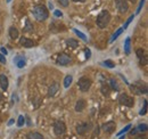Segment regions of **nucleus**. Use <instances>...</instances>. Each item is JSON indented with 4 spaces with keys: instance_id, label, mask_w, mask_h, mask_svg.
<instances>
[{
    "instance_id": "obj_41",
    "label": "nucleus",
    "mask_w": 148,
    "mask_h": 139,
    "mask_svg": "<svg viewBox=\"0 0 148 139\" xmlns=\"http://www.w3.org/2000/svg\"><path fill=\"white\" fill-rule=\"evenodd\" d=\"M13 123H14V120L12 119V120H9V122H8V125H12Z\"/></svg>"
},
{
    "instance_id": "obj_25",
    "label": "nucleus",
    "mask_w": 148,
    "mask_h": 139,
    "mask_svg": "<svg viewBox=\"0 0 148 139\" xmlns=\"http://www.w3.org/2000/svg\"><path fill=\"white\" fill-rule=\"evenodd\" d=\"M148 129L147 124L146 123H144V124H139L137 128H136V130H137V132H146Z\"/></svg>"
},
{
    "instance_id": "obj_1",
    "label": "nucleus",
    "mask_w": 148,
    "mask_h": 139,
    "mask_svg": "<svg viewBox=\"0 0 148 139\" xmlns=\"http://www.w3.org/2000/svg\"><path fill=\"white\" fill-rule=\"evenodd\" d=\"M32 15L34 16V18L38 22H45L47 18L49 17V12L47 9L46 6L43 5H38L34 6L32 9Z\"/></svg>"
},
{
    "instance_id": "obj_3",
    "label": "nucleus",
    "mask_w": 148,
    "mask_h": 139,
    "mask_svg": "<svg viewBox=\"0 0 148 139\" xmlns=\"http://www.w3.org/2000/svg\"><path fill=\"white\" fill-rule=\"evenodd\" d=\"M117 99H119V103L120 104L124 105L127 107H133V105H134L133 97H131V96L127 95V94H120Z\"/></svg>"
},
{
    "instance_id": "obj_4",
    "label": "nucleus",
    "mask_w": 148,
    "mask_h": 139,
    "mask_svg": "<svg viewBox=\"0 0 148 139\" xmlns=\"http://www.w3.org/2000/svg\"><path fill=\"white\" fill-rule=\"evenodd\" d=\"M91 80L89 79V78H87V76H82L80 80H79V88H80V90L82 91V92H86V91H88L90 87H91Z\"/></svg>"
},
{
    "instance_id": "obj_2",
    "label": "nucleus",
    "mask_w": 148,
    "mask_h": 139,
    "mask_svg": "<svg viewBox=\"0 0 148 139\" xmlns=\"http://www.w3.org/2000/svg\"><path fill=\"white\" fill-rule=\"evenodd\" d=\"M110 22H111V14H110V12L106 10V9L101 10V12L98 14L97 19H96V24H97V26L100 28V29H105V28L110 24Z\"/></svg>"
},
{
    "instance_id": "obj_14",
    "label": "nucleus",
    "mask_w": 148,
    "mask_h": 139,
    "mask_svg": "<svg viewBox=\"0 0 148 139\" xmlns=\"http://www.w3.org/2000/svg\"><path fill=\"white\" fill-rule=\"evenodd\" d=\"M86 106H87V103L84 99H79L76 102V105H75V112H79V113L82 112L86 108Z\"/></svg>"
},
{
    "instance_id": "obj_16",
    "label": "nucleus",
    "mask_w": 148,
    "mask_h": 139,
    "mask_svg": "<svg viewBox=\"0 0 148 139\" xmlns=\"http://www.w3.org/2000/svg\"><path fill=\"white\" fill-rule=\"evenodd\" d=\"M8 33H9V36H10L12 39H17L19 35L18 30H17L15 26H10L9 30H8Z\"/></svg>"
},
{
    "instance_id": "obj_13",
    "label": "nucleus",
    "mask_w": 148,
    "mask_h": 139,
    "mask_svg": "<svg viewBox=\"0 0 148 139\" xmlns=\"http://www.w3.org/2000/svg\"><path fill=\"white\" fill-rule=\"evenodd\" d=\"M58 89H59V85H58L57 82H54V83L49 87V89H48V96H49V97H54L56 94H57Z\"/></svg>"
},
{
    "instance_id": "obj_42",
    "label": "nucleus",
    "mask_w": 148,
    "mask_h": 139,
    "mask_svg": "<svg viewBox=\"0 0 148 139\" xmlns=\"http://www.w3.org/2000/svg\"><path fill=\"white\" fill-rule=\"evenodd\" d=\"M49 8H50V9H53V8H54V5H53V3H51V2H50V3H49Z\"/></svg>"
},
{
    "instance_id": "obj_29",
    "label": "nucleus",
    "mask_w": 148,
    "mask_h": 139,
    "mask_svg": "<svg viewBox=\"0 0 148 139\" xmlns=\"http://www.w3.org/2000/svg\"><path fill=\"white\" fill-rule=\"evenodd\" d=\"M130 88H131V91H132L134 95H141V92L139 91V89H138V87H137L136 85H132V86H130Z\"/></svg>"
},
{
    "instance_id": "obj_37",
    "label": "nucleus",
    "mask_w": 148,
    "mask_h": 139,
    "mask_svg": "<svg viewBox=\"0 0 148 139\" xmlns=\"http://www.w3.org/2000/svg\"><path fill=\"white\" fill-rule=\"evenodd\" d=\"M0 63L1 64H6L7 63V59H6V57L2 54H0Z\"/></svg>"
},
{
    "instance_id": "obj_40",
    "label": "nucleus",
    "mask_w": 148,
    "mask_h": 139,
    "mask_svg": "<svg viewBox=\"0 0 148 139\" xmlns=\"http://www.w3.org/2000/svg\"><path fill=\"white\" fill-rule=\"evenodd\" d=\"M72 1H74V2H84L86 0H72Z\"/></svg>"
},
{
    "instance_id": "obj_22",
    "label": "nucleus",
    "mask_w": 148,
    "mask_h": 139,
    "mask_svg": "<svg viewBox=\"0 0 148 139\" xmlns=\"http://www.w3.org/2000/svg\"><path fill=\"white\" fill-rule=\"evenodd\" d=\"M72 81H73V76L72 75H66L65 79H64V87L69 88L70 85L72 83Z\"/></svg>"
},
{
    "instance_id": "obj_20",
    "label": "nucleus",
    "mask_w": 148,
    "mask_h": 139,
    "mask_svg": "<svg viewBox=\"0 0 148 139\" xmlns=\"http://www.w3.org/2000/svg\"><path fill=\"white\" fill-rule=\"evenodd\" d=\"M27 139H43V136L41 135V133H39V132H29L27 133Z\"/></svg>"
},
{
    "instance_id": "obj_24",
    "label": "nucleus",
    "mask_w": 148,
    "mask_h": 139,
    "mask_svg": "<svg viewBox=\"0 0 148 139\" xmlns=\"http://www.w3.org/2000/svg\"><path fill=\"white\" fill-rule=\"evenodd\" d=\"M73 32H74V33H75L76 35H77V36H79L80 39H82L83 41H86V42L88 41V39H87V35L84 34V33H82L81 31H79V30H76V29H73Z\"/></svg>"
},
{
    "instance_id": "obj_44",
    "label": "nucleus",
    "mask_w": 148,
    "mask_h": 139,
    "mask_svg": "<svg viewBox=\"0 0 148 139\" xmlns=\"http://www.w3.org/2000/svg\"><path fill=\"white\" fill-rule=\"evenodd\" d=\"M130 2H132V3H134V2H136V0H130Z\"/></svg>"
},
{
    "instance_id": "obj_17",
    "label": "nucleus",
    "mask_w": 148,
    "mask_h": 139,
    "mask_svg": "<svg viewBox=\"0 0 148 139\" xmlns=\"http://www.w3.org/2000/svg\"><path fill=\"white\" fill-rule=\"evenodd\" d=\"M100 91H101V94H103L104 96H110V94H111V87H110V85L103 83V85H101V88H100Z\"/></svg>"
},
{
    "instance_id": "obj_43",
    "label": "nucleus",
    "mask_w": 148,
    "mask_h": 139,
    "mask_svg": "<svg viewBox=\"0 0 148 139\" xmlns=\"http://www.w3.org/2000/svg\"><path fill=\"white\" fill-rule=\"evenodd\" d=\"M2 98H3V97H2V94H1V92H0V102H1V100H2Z\"/></svg>"
},
{
    "instance_id": "obj_45",
    "label": "nucleus",
    "mask_w": 148,
    "mask_h": 139,
    "mask_svg": "<svg viewBox=\"0 0 148 139\" xmlns=\"http://www.w3.org/2000/svg\"><path fill=\"white\" fill-rule=\"evenodd\" d=\"M6 1H7V2H8V3H9V2H10V1H12V0H6Z\"/></svg>"
},
{
    "instance_id": "obj_19",
    "label": "nucleus",
    "mask_w": 148,
    "mask_h": 139,
    "mask_svg": "<svg viewBox=\"0 0 148 139\" xmlns=\"http://www.w3.org/2000/svg\"><path fill=\"white\" fill-rule=\"evenodd\" d=\"M124 52L127 55H130L131 52V39L130 38H127L124 41Z\"/></svg>"
},
{
    "instance_id": "obj_6",
    "label": "nucleus",
    "mask_w": 148,
    "mask_h": 139,
    "mask_svg": "<svg viewBox=\"0 0 148 139\" xmlns=\"http://www.w3.org/2000/svg\"><path fill=\"white\" fill-rule=\"evenodd\" d=\"M91 129H92V124H91L90 122H86V123H81V124H79V125L76 127V132H77L79 135L83 136V135H86L87 132L91 131Z\"/></svg>"
},
{
    "instance_id": "obj_27",
    "label": "nucleus",
    "mask_w": 148,
    "mask_h": 139,
    "mask_svg": "<svg viewBox=\"0 0 148 139\" xmlns=\"http://www.w3.org/2000/svg\"><path fill=\"white\" fill-rule=\"evenodd\" d=\"M103 64H104L106 67H110V69H113V67H115V64H114V62H113V61H110V59L105 61Z\"/></svg>"
},
{
    "instance_id": "obj_39",
    "label": "nucleus",
    "mask_w": 148,
    "mask_h": 139,
    "mask_svg": "<svg viewBox=\"0 0 148 139\" xmlns=\"http://www.w3.org/2000/svg\"><path fill=\"white\" fill-rule=\"evenodd\" d=\"M1 54L5 56V55H7V54H8V52H7V49H6V48H3V47H2V48H1Z\"/></svg>"
},
{
    "instance_id": "obj_18",
    "label": "nucleus",
    "mask_w": 148,
    "mask_h": 139,
    "mask_svg": "<svg viewBox=\"0 0 148 139\" xmlns=\"http://www.w3.org/2000/svg\"><path fill=\"white\" fill-rule=\"evenodd\" d=\"M23 31L24 32H31V31H33V24L31 23V21L29 18H26V21H25V25H24V30Z\"/></svg>"
},
{
    "instance_id": "obj_26",
    "label": "nucleus",
    "mask_w": 148,
    "mask_h": 139,
    "mask_svg": "<svg viewBox=\"0 0 148 139\" xmlns=\"http://www.w3.org/2000/svg\"><path fill=\"white\" fill-rule=\"evenodd\" d=\"M110 83H111V89L113 90H115V91H119L120 90V87H119V85H117V82L114 80V79H111V81H110Z\"/></svg>"
},
{
    "instance_id": "obj_36",
    "label": "nucleus",
    "mask_w": 148,
    "mask_h": 139,
    "mask_svg": "<svg viewBox=\"0 0 148 139\" xmlns=\"http://www.w3.org/2000/svg\"><path fill=\"white\" fill-rule=\"evenodd\" d=\"M54 15H55L56 17H62V16H63V13H62L60 10L56 9V10H54Z\"/></svg>"
},
{
    "instance_id": "obj_21",
    "label": "nucleus",
    "mask_w": 148,
    "mask_h": 139,
    "mask_svg": "<svg viewBox=\"0 0 148 139\" xmlns=\"http://www.w3.org/2000/svg\"><path fill=\"white\" fill-rule=\"evenodd\" d=\"M67 45L70 46V48H73V49H75V48H77V46H79V42L75 40V39H67Z\"/></svg>"
},
{
    "instance_id": "obj_34",
    "label": "nucleus",
    "mask_w": 148,
    "mask_h": 139,
    "mask_svg": "<svg viewBox=\"0 0 148 139\" xmlns=\"http://www.w3.org/2000/svg\"><path fill=\"white\" fill-rule=\"evenodd\" d=\"M130 129H131V124H128V125H127L125 128H123V129H122V130H121V131H120V132L117 133V136H121V135L125 133V132H127L128 130H130Z\"/></svg>"
},
{
    "instance_id": "obj_23",
    "label": "nucleus",
    "mask_w": 148,
    "mask_h": 139,
    "mask_svg": "<svg viewBox=\"0 0 148 139\" xmlns=\"http://www.w3.org/2000/svg\"><path fill=\"white\" fill-rule=\"evenodd\" d=\"M122 32H123V29H122V28H120L119 30H116V32H115L114 34L112 35L111 41H110V42H114V41H115V40H116V39H117V38H119L120 35L122 34Z\"/></svg>"
},
{
    "instance_id": "obj_8",
    "label": "nucleus",
    "mask_w": 148,
    "mask_h": 139,
    "mask_svg": "<svg viewBox=\"0 0 148 139\" xmlns=\"http://www.w3.org/2000/svg\"><path fill=\"white\" fill-rule=\"evenodd\" d=\"M71 63V57L66 54H60L58 55L57 57V64L58 65H62V66H66Z\"/></svg>"
},
{
    "instance_id": "obj_30",
    "label": "nucleus",
    "mask_w": 148,
    "mask_h": 139,
    "mask_svg": "<svg viewBox=\"0 0 148 139\" xmlns=\"http://www.w3.org/2000/svg\"><path fill=\"white\" fill-rule=\"evenodd\" d=\"M24 123H25V119H24V116L23 115H19L18 116V120H17V127H23L24 125Z\"/></svg>"
},
{
    "instance_id": "obj_38",
    "label": "nucleus",
    "mask_w": 148,
    "mask_h": 139,
    "mask_svg": "<svg viewBox=\"0 0 148 139\" xmlns=\"http://www.w3.org/2000/svg\"><path fill=\"white\" fill-rule=\"evenodd\" d=\"M86 56H87V59H89L91 57V52L90 49H86Z\"/></svg>"
},
{
    "instance_id": "obj_32",
    "label": "nucleus",
    "mask_w": 148,
    "mask_h": 139,
    "mask_svg": "<svg viewBox=\"0 0 148 139\" xmlns=\"http://www.w3.org/2000/svg\"><path fill=\"white\" fill-rule=\"evenodd\" d=\"M57 1L62 7H67L70 5V0H57Z\"/></svg>"
},
{
    "instance_id": "obj_33",
    "label": "nucleus",
    "mask_w": 148,
    "mask_h": 139,
    "mask_svg": "<svg viewBox=\"0 0 148 139\" xmlns=\"http://www.w3.org/2000/svg\"><path fill=\"white\" fill-rule=\"evenodd\" d=\"M144 5H145V0H140V2H139V6H138V8H137V12H136V14H139V13L141 12V9H143Z\"/></svg>"
},
{
    "instance_id": "obj_11",
    "label": "nucleus",
    "mask_w": 148,
    "mask_h": 139,
    "mask_svg": "<svg viewBox=\"0 0 148 139\" xmlns=\"http://www.w3.org/2000/svg\"><path fill=\"white\" fill-rule=\"evenodd\" d=\"M0 87L2 90H7L9 87V81L8 78L5 74H0Z\"/></svg>"
},
{
    "instance_id": "obj_7",
    "label": "nucleus",
    "mask_w": 148,
    "mask_h": 139,
    "mask_svg": "<svg viewBox=\"0 0 148 139\" xmlns=\"http://www.w3.org/2000/svg\"><path fill=\"white\" fill-rule=\"evenodd\" d=\"M66 131V125L63 121H56L54 123V132L56 136H63Z\"/></svg>"
},
{
    "instance_id": "obj_10",
    "label": "nucleus",
    "mask_w": 148,
    "mask_h": 139,
    "mask_svg": "<svg viewBox=\"0 0 148 139\" xmlns=\"http://www.w3.org/2000/svg\"><path fill=\"white\" fill-rule=\"evenodd\" d=\"M19 43H21L24 48H32V47L34 46V42H33L31 39L25 38V36H22V38L19 39Z\"/></svg>"
},
{
    "instance_id": "obj_15",
    "label": "nucleus",
    "mask_w": 148,
    "mask_h": 139,
    "mask_svg": "<svg viewBox=\"0 0 148 139\" xmlns=\"http://www.w3.org/2000/svg\"><path fill=\"white\" fill-rule=\"evenodd\" d=\"M134 85L138 87L139 91L141 92V95H143V94H147V85H146L145 82H143V81H137Z\"/></svg>"
},
{
    "instance_id": "obj_12",
    "label": "nucleus",
    "mask_w": 148,
    "mask_h": 139,
    "mask_svg": "<svg viewBox=\"0 0 148 139\" xmlns=\"http://www.w3.org/2000/svg\"><path fill=\"white\" fill-rule=\"evenodd\" d=\"M14 63L16 64V66H17L18 69H23V67L26 65V61H25V58H24L23 56H17V57H15V58H14Z\"/></svg>"
},
{
    "instance_id": "obj_5",
    "label": "nucleus",
    "mask_w": 148,
    "mask_h": 139,
    "mask_svg": "<svg viewBox=\"0 0 148 139\" xmlns=\"http://www.w3.org/2000/svg\"><path fill=\"white\" fill-rule=\"evenodd\" d=\"M115 7L120 14H125L129 9V3L127 0H115Z\"/></svg>"
},
{
    "instance_id": "obj_28",
    "label": "nucleus",
    "mask_w": 148,
    "mask_h": 139,
    "mask_svg": "<svg viewBox=\"0 0 148 139\" xmlns=\"http://www.w3.org/2000/svg\"><path fill=\"white\" fill-rule=\"evenodd\" d=\"M133 18H134V15H131V16H130V17L127 19V22L124 23V25H123V28H122L123 30H125V29L129 26V24L131 23V22H132V21H133Z\"/></svg>"
},
{
    "instance_id": "obj_31",
    "label": "nucleus",
    "mask_w": 148,
    "mask_h": 139,
    "mask_svg": "<svg viewBox=\"0 0 148 139\" xmlns=\"http://www.w3.org/2000/svg\"><path fill=\"white\" fill-rule=\"evenodd\" d=\"M147 113V100L145 99V102H144V108H141V111L139 112V114L140 115H145Z\"/></svg>"
},
{
    "instance_id": "obj_9",
    "label": "nucleus",
    "mask_w": 148,
    "mask_h": 139,
    "mask_svg": "<svg viewBox=\"0 0 148 139\" xmlns=\"http://www.w3.org/2000/svg\"><path fill=\"white\" fill-rule=\"evenodd\" d=\"M101 129H103V131L106 132V133H113V132L115 131V129H116V123L114 121L106 122V123L101 127Z\"/></svg>"
},
{
    "instance_id": "obj_35",
    "label": "nucleus",
    "mask_w": 148,
    "mask_h": 139,
    "mask_svg": "<svg viewBox=\"0 0 148 139\" xmlns=\"http://www.w3.org/2000/svg\"><path fill=\"white\" fill-rule=\"evenodd\" d=\"M137 56H138V58H139L140 61L143 59V57H145V56H144V50H143L141 48L137 49Z\"/></svg>"
}]
</instances>
